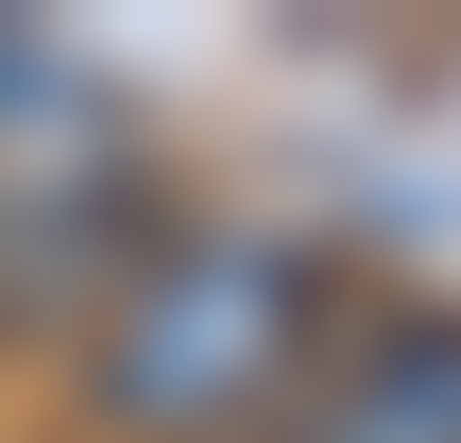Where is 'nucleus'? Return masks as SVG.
<instances>
[{
  "label": "nucleus",
  "mask_w": 461,
  "mask_h": 443,
  "mask_svg": "<svg viewBox=\"0 0 461 443\" xmlns=\"http://www.w3.org/2000/svg\"><path fill=\"white\" fill-rule=\"evenodd\" d=\"M154 239L171 222H154V154L120 85L68 34L0 17V341H86Z\"/></svg>",
  "instance_id": "nucleus-2"
},
{
  "label": "nucleus",
  "mask_w": 461,
  "mask_h": 443,
  "mask_svg": "<svg viewBox=\"0 0 461 443\" xmlns=\"http://www.w3.org/2000/svg\"><path fill=\"white\" fill-rule=\"evenodd\" d=\"M274 443H461V307H376L308 359Z\"/></svg>",
  "instance_id": "nucleus-3"
},
{
  "label": "nucleus",
  "mask_w": 461,
  "mask_h": 443,
  "mask_svg": "<svg viewBox=\"0 0 461 443\" xmlns=\"http://www.w3.org/2000/svg\"><path fill=\"white\" fill-rule=\"evenodd\" d=\"M342 341V273L274 222H171L120 307L86 324V410L103 443H274L308 359Z\"/></svg>",
  "instance_id": "nucleus-1"
}]
</instances>
